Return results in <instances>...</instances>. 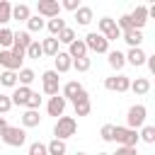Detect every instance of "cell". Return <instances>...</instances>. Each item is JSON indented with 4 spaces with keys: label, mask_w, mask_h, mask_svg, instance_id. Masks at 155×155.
Wrapping results in <instances>:
<instances>
[{
    "label": "cell",
    "mask_w": 155,
    "mask_h": 155,
    "mask_svg": "<svg viewBox=\"0 0 155 155\" xmlns=\"http://www.w3.org/2000/svg\"><path fill=\"white\" fill-rule=\"evenodd\" d=\"M75 131H78V121H75L73 116H58V121H56V126H53V138L65 140V138L75 136Z\"/></svg>",
    "instance_id": "obj_1"
},
{
    "label": "cell",
    "mask_w": 155,
    "mask_h": 155,
    "mask_svg": "<svg viewBox=\"0 0 155 155\" xmlns=\"http://www.w3.org/2000/svg\"><path fill=\"white\" fill-rule=\"evenodd\" d=\"M56 41H58V44H68V46H70V44L75 41V31H73L70 27H65V29H63V31L56 36Z\"/></svg>",
    "instance_id": "obj_37"
},
{
    "label": "cell",
    "mask_w": 155,
    "mask_h": 155,
    "mask_svg": "<svg viewBox=\"0 0 155 155\" xmlns=\"http://www.w3.org/2000/svg\"><path fill=\"white\" fill-rule=\"evenodd\" d=\"M145 63H148L150 73H155V56H145Z\"/></svg>",
    "instance_id": "obj_45"
},
{
    "label": "cell",
    "mask_w": 155,
    "mask_h": 155,
    "mask_svg": "<svg viewBox=\"0 0 155 155\" xmlns=\"http://www.w3.org/2000/svg\"><path fill=\"white\" fill-rule=\"evenodd\" d=\"M0 65H2L5 70H12V73L22 70V61H17V58L10 53V48H0Z\"/></svg>",
    "instance_id": "obj_12"
},
{
    "label": "cell",
    "mask_w": 155,
    "mask_h": 155,
    "mask_svg": "<svg viewBox=\"0 0 155 155\" xmlns=\"http://www.w3.org/2000/svg\"><path fill=\"white\" fill-rule=\"evenodd\" d=\"M65 104H68V102H65L61 94L51 97V99H48V104H46V111H48V116H56V119H58V116H63V111H65Z\"/></svg>",
    "instance_id": "obj_14"
},
{
    "label": "cell",
    "mask_w": 155,
    "mask_h": 155,
    "mask_svg": "<svg viewBox=\"0 0 155 155\" xmlns=\"http://www.w3.org/2000/svg\"><path fill=\"white\" fill-rule=\"evenodd\" d=\"M41 85H44V94L56 97V94H58V87H61L58 73H56V70H44V73H41Z\"/></svg>",
    "instance_id": "obj_8"
},
{
    "label": "cell",
    "mask_w": 155,
    "mask_h": 155,
    "mask_svg": "<svg viewBox=\"0 0 155 155\" xmlns=\"http://www.w3.org/2000/svg\"><path fill=\"white\" fill-rule=\"evenodd\" d=\"M10 109H12V102H10V97H7V94H0V116H2V114H7Z\"/></svg>",
    "instance_id": "obj_42"
},
{
    "label": "cell",
    "mask_w": 155,
    "mask_h": 155,
    "mask_svg": "<svg viewBox=\"0 0 155 155\" xmlns=\"http://www.w3.org/2000/svg\"><path fill=\"white\" fill-rule=\"evenodd\" d=\"M41 124V116H39V111H31V109H27L24 114H22V128H34V126H39Z\"/></svg>",
    "instance_id": "obj_23"
},
{
    "label": "cell",
    "mask_w": 155,
    "mask_h": 155,
    "mask_svg": "<svg viewBox=\"0 0 155 155\" xmlns=\"http://www.w3.org/2000/svg\"><path fill=\"white\" fill-rule=\"evenodd\" d=\"M145 116H148V109L143 107V104H133L131 109H128V116H126V128H131V131H138L140 126H145Z\"/></svg>",
    "instance_id": "obj_3"
},
{
    "label": "cell",
    "mask_w": 155,
    "mask_h": 155,
    "mask_svg": "<svg viewBox=\"0 0 155 155\" xmlns=\"http://www.w3.org/2000/svg\"><path fill=\"white\" fill-rule=\"evenodd\" d=\"M128 90H133L136 94H148L150 92V80L148 78H136V80H131V87Z\"/></svg>",
    "instance_id": "obj_24"
},
{
    "label": "cell",
    "mask_w": 155,
    "mask_h": 155,
    "mask_svg": "<svg viewBox=\"0 0 155 155\" xmlns=\"http://www.w3.org/2000/svg\"><path fill=\"white\" fill-rule=\"evenodd\" d=\"M128 19H131V27L140 31L145 27V22H148V7L145 5H136V10L128 15Z\"/></svg>",
    "instance_id": "obj_10"
},
{
    "label": "cell",
    "mask_w": 155,
    "mask_h": 155,
    "mask_svg": "<svg viewBox=\"0 0 155 155\" xmlns=\"http://www.w3.org/2000/svg\"><path fill=\"white\" fill-rule=\"evenodd\" d=\"M138 140L153 145V143H155V126H143V131L138 133Z\"/></svg>",
    "instance_id": "obj_33"
},
{
    "label": "cell",
    "mask_w": 155,
    "mask_h": 155,
    "mask_svg": "<svg viewBox=\"0 0 155 155\" xmlns=\"http://www.w3.org/2000/svg\"><path fill=\"white\" fill-rule=\"evenodd\" d=\"M41 56H44V51H41V41L31 39V44L27 46V58H41Z\"/></svg>",
    "instance_id": "obj_35"
},
{
    "label": "cell",
    "mask_w": 155,
    "mask_h": 155,
    "mask_svg": "<svg viewBox=\"0 0 155 155\" xmlns=\"http://www.w3.org/2000/svg\"><path fill=\"white\" fill-rule=\"evenodd\" d=\"M0 138H2V143L10 145V148H22V145L27 143V131L19 128V126H7V128L0 133Z\"/></svg>",
    "instance_id": "obj_2"
},
{
    "label": "cell",
    "mask_w": 155,
    "mask_h": 155,
    "mask_svg": "<svg viewBox=\"0 0 155 155\" xmlns=\"http://www.w3.org/2000/svg\"><path fill=\"white\" fill-rule=\"evenodd\" d=\"M80 7V0H63L61 2V10H70V12H75Z\"/></svg>",
    "instance_id": "obj_43"
},
{
    "label": "cell",
    "mask_w": 155,
    "mask_h": 155,
    "mask_svg": "<svg viewBox=\"0 0 155 155\" xmlns=\"http://www.w3.org/2000/svg\"><path fill=\"white\" fill-rule=\"evenodd\" d=\"M97 27H99V34H102L107 41H116V39H121V31H119V27H116V19H111V17H102V19L97 22Z\"/></svg>",
    "instance_id": "obj_6"
},
{
    "label": "cell",
    "mask_w": 155,
    "mask_h": 155,
    "mask_svg": "<svg viewBox=\"0 0 155 155\" xmlns=\"http://www.w3.org/2000/svg\"><path fill=\"white\" fill-rule=\"evenodd\" d=\"M104 87L109 92H126L131 87V78H126V75H111V78L104 80Z\"/></svg>",
    "instance_id": "obj_9"
},
{
    "label": "cell",
    "mask_w": 155,
    "mask_h": 155,
    "mask_svg": "<svg viewBox=\"0 0 155 155\" xmlns=\"http://www.w3.org/2000/svg\"><path fill=\"white\" fill-rule=\"evenodd\" d=\"M36 15L44 19V17H48V19H53V17H61V2L58 0H39L36 2Z\"/></svg>",
    "instance_id": "obj_7"
},
{
    "label": "cell",
    "mask_w": 155,
    "mask_h": 155,
    "mask_svg": "<svg viewBox=\"0 0 155 155\" xmlns=\"http://www.w3.org/2000/svg\"><path fill=\"white\" fill-rule=\"evenodd\" d=\"M31 44V34L29 31H15V39H12V46H19V48H24V53H27V46Z\"/></svg>",
    "instance_id": "obj_26"
},
{
    "label": "cell",
    "mask_w": 155,
    "mask_h": 155,
    "mask_svg": "<svg viewBox=\"0 0 155 155\" xmlns=\"http://www.w3.org/2000/svg\"><path fill=\"white\" fill-rule=\"evenodd\" d=\"M99 136H102V140H114V124H104Z\"/></svg>",
    "instance_id": "obj_40"
},
{
    "label": "cell",
    "mask_w": 155,
    "mask_h": 155,
    "mask_svg": "<svg viewBox=\"0 0 155 155\" xmlns=\"http://www.w3.org/2000/svg\"><path fill=\"white\" fill-rule=\"evenodd\" d=\"M12 39H15V31L7 29V27H0V48H10Z\"/></svg>",
    "instance_id": "obj_31"
},
{
    "label": "cell",
    "mask_w": 155,
    "mask_h": 155,
    "mask_svg": "<svg viewBox=\"0 0 155 155\" xmlns=\"http://www.w3.org/2000/svg\"><path fill=\"white\" fill-rule=\"evenodd\" d=\"M53 63H56V73H68L70 68H73V58L65 53V51H58L56 56H53Z\"/></svg>",
    "instance_id": "obj_15"
},
{
    "label": "cell",
    "mask_w": 155,
    "mask_h": 155,
    "mask_svg": "<svg viewBox=\"0 0 155 155\" xmlns=\"http://www.w3.org/2000/svg\"><path fill=\"white\" fill-rule=\"evenodd\" d=\"M41 51H44V56H56V53H58V41H56V36L44 39V41H41Z\"/></svg>",
    "instance_id": "obj_28"
},
{
    "label": "cell",
    "mask_w": 155,
    "mask_h": 155,
    "mask_svg": "<svg viewBox=\"0 0 155 155\" xmlns=\"http://www.w3.org/2000/svg\"><path fill=\"white\" fill-rule=\"evenodd\" d=\"M0 85H5V87H17V73L2 70V73H0Z\"/></svg>",
    "instance_id": "obj_34"
},
{
    "label": "cell",
    "mask_w": 155,
    "mask_h": 155,
    "mask_svg": "<svg viewBox=\"0 0 155 155\" xmlns=\"http://www.w3.org/2000/svg\"><path fill=\"white\" fill-rule=\"evenodd\" d=\"M29 94H31V87H22V85H17V87H15V92L10 94V102H12V107H27V99H29Z\"/></svg>",
    "instance_id": "obj_13"
},
{
    "label": "cell",
    "mask_w": 155,
    "mask_h": 155,
    "mask_svg": "<svg viewBox=\"0 0 155 155\" xmlns=\"http://www.w3.org/2000/svg\"><path fill=\"white\" fill-rule=\"evenodd\" d=\"M7 126H10V124H7V119H5V116H0V133H2Z\"/></svg>",
    "instance_id": "obj_46"
},
{
    "label": "cell",
    "mask_w": 155,
    "mask_h": 155,
    "mask_svg": "<svg viewBox=\"0 0 155 155\" xmlns=\"http://www.w3.org/2000/svg\"><path fill=\"white\" fill-rule=\"evenodd\" d=\"M73 107H75V116H87V114L92 111V104H90V97H87L85 90L73 99Z\"/></svg>",
    "instance_id": "obj_11"
},
{
    "label": "cell",
    "mask_w": 155,
    "mask_h": 155,
    "mask_svg": "<svg viewBox=\"0 0 155 155\" xmlns=\"http://www.w3.org/2000/svg\"><path fill=\"white\" fill-rule=\"evenodd\" d=\"M44 27H46V22H44L39 15H31V17L27 19V31H29V34H31V31H41Z\"/></svg>",
    "instance_id": "obj_30"
},
{
    "label": "cell",
    "mask_w": 155,
    "mask_h": 155,
    "mask_svg": "<svg viewBox=\"0 0 155 155\" xmlns=\"http://www.w3.org/2000/svg\"><path fill=\"white\" fill-rule=\"evenodd\" d=\"M75 155H87V153H82V150H78V153H75Z\"/></svg>",
    "instance_id": "obj_47"
},
{
    "label": "cell",
    "mask_w": 155,
    "mask_h": 155,
    "mask_svg": "<svg viewBox=\"0 0 155 155\" xmlns=\"http://www.w3.org/2000/svg\"><path fill=\"white\" fill-rule=\"evenodd\" d=\"M29 155H48V153H46V145L36 140V143H31V145H29Z\"/></svg>",
    "instance_id": "obj_41"
},
{
    "label": "cell",
    "mask_w": 155,
    "mask_h": 155,
    "mask_svg": "<svg viewBox=\"0 0 155 155\" xmlns=\"http://www.w3.org/2000/svg\"><path fill=\"white\" fill-rule=\"evenodd\" d=\"M65 140H58V138H53L48 145H46V153L48 155H65Z\"/></svg>",
    "instance_id": "obj_29"
},
{
    "label": "cell",
    "mask_w": 155,
    "mask_h": 155,
    "mask_svg": "<svg viewBox=\"0 0 155 155\" xmlns=\"http://www.w3.org/2000/svg\"><path fill=\"white\" fill-rule=\"evenodd\" d=\"M116 27H119V31H121V34L133 29V27H131V19H128V15H121V17L116 19Z\"/></svg>",
    "instance_id": "obj_39"
},
{
    "label": "cell",
    "mask_w": 155,
    "mask_h": 155,
    "mask_svg": "<svg viewBox=\"0 0 155 155\" xmlns=\"http://www.w3.org/2000/svg\"><path fill=\"white\" fill-rule=\"evenodd\" d=\"M109 155H138V153H136V148H126V145H119V148H116V153H109Z\"/></svg>",
    "instance_id": "obj_44"
},
{
    "label": "cell",
    "mask_w": 155,
    "mask_h": 155,
    "mask_svg": "<svg viewBox=\"0 0 155 155\" xmlns=\"http://www.w3.org/2000/svg\"><path fill=\"white\" fill-rule=\"evenodd\" d=\"M75 22H78L80 27H87V24L92 22V7H85V5H80V7L75 10Z\"/></svg>",
    "instance_id": "obj_21"
},
{
    "label": "cell",
    "mask_w": 155,
    "mask_h": 155,
    "mask_svg": "<svg viewBox=\"0 0 155 155\" xmlns=\"http://www.w3.org/2000/svg\"><path fill=\"white\" fill-rule=\"evenodd\" d=\"M107 56H109V65H111L114 70H121V68L126 65V56H124L121 51H109Z\"/></svg>",
    "instance_id": "obj_27"
},
{
    "label": "cell",
    "mask_w": 155,
    "mask_h": 155,
    "mask_svg": "<svg viewBox=\"0 0 155 155\" xmlns=\"http://www.w3.org/2000/svg\"><path fill=\"white\" fill-rule=\"evenodd\" d=\"M82 41H85L87 51H94V53H109V41H107L99 31H90Z\"/></svg>",
    "instance_id": "obj_4"
},
{
    "label": "cell",
    "mask_w": 155,
    "mask_h": 155,
    "mask_svg": "<svg viewBox=\"0 0 155 155\" xmlns=\"http://www.w3.org/2000/svg\"><path fill=\"white\" fill-rule=\"evenodd\" d=\"M65 27H68V24H65V19H61V17H53V19H48V22H46V29L51 31V36H58Z\"/></svg>",
    "instance_id": "obj_25"
},
{
    "label": "cell",
    "mask_w": 155,
    "mask_h": 155,
    "mask_svg": "<svg viewBox=\"0 0 155 155\" xmlns=\"http://www.w3.org/2000/svg\"><path fill=\"white\" fill-rule=\"evenodd\" d=\"M126 56V63H131V65H143L145 63V51L143 48H128V53H124Z\"/></svg>",
    "instance_id": "obj_19"
},
{
    "label": "cell",
    "mask_w": 155,
    "mask_h": 155,
    "mask_svg": "<svg viewBox=\"0 0 155 155\" xmlns=\"http://www.w3.org/2000/svg\"><path fill=\"white\" fill-rule=\"evenodd\" d=\"M97 155H109V153H97Z\"/></svg>",
    "instance_id": "obj_48"
},
{
    "label": "cell",
    "mask_w": 155,
    "mask_h": 155,
    "mask_svg": "<svg viewBox=\"0 0 155 155\" xmlns=\"http://www.w3.org/2000/svg\"><path fill=\"white\" fill-rule=\"evenodd\" d=\"M73 68L78 70V73H87L90 68H92V58H73Z\"/></svg>",
    "instance_id": "obj_36"
},
{
    "label": "cell",
    "mask_w": 155,
    "mask_h": 155,
    "mask_svg": "<svg viewBox=\"0 0 155 155\" xmlns=\"http://www.w3.org/2000/svg\"><path fill=\"white\" fill-rule=\"evenodd\" d=\"M121 39H124L131 48H140V44H143V31L131 29V31H124V34H121Z\"/></svg>",
    "instance_id": "obj_17"
},
{
    "label": "cell",
    "mask_w": 155,
    "mask_h": 155,
    "mask_svg": "<svg viewBox=\"0 0 155 155\" xmlns=\"http://www.w3.org/2000/svg\"><path fill=\"white\" fill-rule=\"evenodd\" d=\"M31 17V10H29V5H24V2H19V5H12V19H17V22H27Z\"/></svg>",
    "instance_id": "obj_20"
},
{
    "label": "cell",
    "mask_w": 155,
    "mask_h": 155,
    "mask_svg": "<svg viewBox=\"0 0 155 155\" xmlns=\"http://www.w3.org/2000/svg\"><path fill=\"white\" fill-rule=\"evenodd\" d=\"M39 107H41V94H39V92H31V94H29V99H27V109L39 111Z\"/></svg>",
    "instance_id": "obj_38"
},
{
    "label": "cell",
    "mask_w": 155,
    "mask_h": 155,
    "mask_svg": "<svg viewBox=\"0 0 155 155\" xmlns=\"http://www.w3.org/2000/svg\"><path fill=\"white\" fill-rule=\"evenodd\" d=\"M34 80H36V73H34L31 68H22V70H17V85L29 87Z\"/></svg>",
    "instance_id": "obj_22"
},
{
    "label": "cell",
    "mask_w": 155,
    "mask_h": 155,
    "mask_svg": "<svg viewBox=\"0 0 155 155\" xmlns=\"http://www.w3.org/2000/svg\"><path fill=\"white\" fill-rule=\"evenodd\" d=\"M70 58H85L87 56V46H85V41L82 39H75L70 46H68V51H65Z\"/></svg>",
    "instance_id": "obj_18"
},
{
    "label": "cell",
    "mask_w": 155,
    "mask_h": 155,
    "mask_svg": "<svg viewBox=\"0 0 155 155\" xmlns=\"http://www.w3.org/2000/svg\"><path fill=\"white\" fill-rule=\"evenodd\" d=\"M82 90H85V87H82V85H80L78 80H68V82L63 85V94H61V97H63L65 102H68V99L73 102V99H75V97H78V94H80Z\"/></svg>",
    "instance_id": "obj_16"
},
{
    "label": "cell",
    "mask_w": 155,
    "mask_h": 155,
    "mask_svg": "<svg viewBox=\"0 0 155 155\" xmlns=\"http://www.w3.org/2000/svg\"><path fill=\"white\" fill-rule=\"evenodd\" d=\"M114 140L126 145V148H136L138 145V131H131L126 126H114Z\"/></svg>",
    "instance_id": "obj_5"
},
{
    "label": "cell",
    "mask_w": 155,
    "mask_h": 155,
    "mask_svg": "<svg viewBox=\"0 0 155 155\" xmlns=\"http://www.w3.org/2000/svg\"><path fill=\"white\" fill-rule=\"evenodd\" d=\"M10 19H12V5L7 0H0V24L5 27Z\"/></svg>",
    "instance_id": "obj_32"
}]
</instances>
